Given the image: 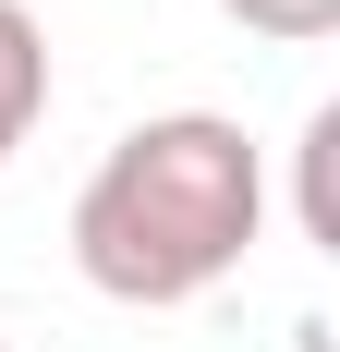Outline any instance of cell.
<instances>
[{
  "label": "cell",
  "instance_id": "2",
  "mask_svg": "<svg viewBox=\"0 0 340 352\" xmlns=\"http://www.w3.org/2000/svg\"><path fill=\"white\" fill-rule=\"evenodd\" d=\"M49 85H61V73H49V25H36L25 0H0V170L36 146V122H49Z\"/></svg>",
  "mask_w": 340,
  "mask_h": 352
},
{
  "label": "cell",
  "instance_id": "5",
  "mask_svg": "<svg viewBox=\"0 0 340 352\" xmlns=\"http://www.w3.org/2000/svg\"><path fill=\"white\" fill-rule=\"evenodd\" d=\"M0 352H12V340H0Z\"/></svg>",
  "mask_w": 340,
  "mask_h": 352
},
{
  "label": "cell",
  "instance_id": "1",
  "mask_svg": "<svg viewBox=\"0 0 340 352\" xmlns=\"http://www.w3.org/2000/svg\"><path fill=\"white\" fill-rule=\"evenodd\" d=\"M73 280L134 316H182L268 243V146L231 109H146L73 182Z\"/></svg>",
  "mask_w": 340,
  "mask_h": 352
},
{
  "label": "cell",
  "instance_id": "3",
  "mask_svg": "<svg viewBox=\"0 0 340 352\" xmlns=\"http://www.w3.org/2000/svg\"><path fill=\"white\" fill-rule=\"evenodd\" d=\"M328 146H340V109H304V134H292V219H304V243L340 255V207H328Z\"/></svg>",
  "mask_w": 340,
  "mask_h": 352
},
{
  "label": "cell",
  "instance_id": "4",
  "mask_svg": "<svg viewBox=\"0 0 340 352\" xmlns=\"http://www.w3.org/2000/svg\"><path fill=\"white\" fill-rule=\"evenodd\" d=\"M243 36H268V49H316V36H340V0H219Z\"/></svg>",
  "mask_w": 340,
  "mask_h": 352
}]
</instances>
